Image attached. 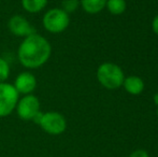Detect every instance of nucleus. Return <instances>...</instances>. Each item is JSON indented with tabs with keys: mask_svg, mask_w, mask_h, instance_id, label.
Wrapping results in <instances>:
<instances>
[{
	"mask_svg": "<svg viewBox=\"0 0 158 157\" xmlns=\"http://www.w3.org/2000/svg\"><path fill=\"white\" fill-rule=\"evenodd\" d=\"M9 30L16 37H26L35 34V29L27 19L22 15H14L8 23Z\"/></svg>",
	"mask_w": 158,
	"mask_h": 157,
	"instance_id": "obj_7",
	"label": "nucleus"
},
{
	"mask_svg": "<svg viewBox=\"0 0 158 157\" xmlns=\"http://www.w3.org/2000/svg\"><path fill=\"white\" fill-rule=\"evenodd\" d=\"M97 79L103 87L108 89H116L123 85L124 72L117 65L104 63L97 70Z\"/></svg>",
	"mask_w": 158,
	"mask_h": 157,
	"instance_id": "obj_2",
	"label": "nucleus"
},
{
	"mask_svg": "<svg viewBox=\"0 0 158 157\" xmlns=\"http://www.w3.org/2000/svg\"><path fill=\"white\" fill-rule=\"evenodd\" d=\"M16 113L23 121H33L40 112V101L35 95H25L23 98L17 101Z\"/></svg>",
	"mask_w": 158,
	"mask_h": 157,
	"instance_id": "obj_6",
	"label": "nucleus"
},
{
	"mask_svg": "<svg viewBox=\"0 0 158 157\" xmlns=\"http://www.w3.org/2000/svg\"><path fill=\"white\" fill-rule=\"evenodd\" d=\"M48 4V0H22V6L28 13H39Z\"/></svg>",
	"mask_w": 158,
	"mask_h": 157,
	"instance_id": "obj_11",
	"label": "nucleus"
},
{
	"mask_svg": "<svg viewBox=\"0 0 158 157\" xmlns=\"http://www.w3.org/2000/svg\"><path fill=\"white\" fill-rule=\"evenodd\" d=\"M123 85L125 89L131 95H139L142 93L144 88V83L141 78L135 76H130L124 79Z\"/></svg>",
	"mask_w": 158,
	"mask_h": 157,
	"instance_id": "obj_9",
	"label": "nucleus"
},
{
	"mask_svg": "<svg viewBox=\"0 0 158 157\" xmlns=\"http://www.w3.org/2000/svg\"><path fill=\"white\" fill-rule=\"evenodd\" d=\"M152 28H153V30H154L155 34L158 35V15H157V16H155V19H153Z\"/></svg>",
	"mask_w": 158,
	"mask_h": 157,
	"instance_id": "obj_16",
	"label": "nucleus"
},
{
	"mask_svg": "<svg viewBox=\"0 0 158 157\" xmlns=\"http://www.w3.org/2000/svg\"><path fill=\"white\" fill-rule=\"evenodd\" d=\"M81 4L85 12L96 14L106 6V0H81Z\"/></svg>",
	"mask_w": 158,
	"mask_h": 157,
	"instance_id": "obj_10",
	"label": "nucleus"
},
{
	"mask_svg": "<svg viewBox=\"0 0 158 157\" xmlns=\"http://www.w3.org/2000/svg\"><path fill=\"white\" fill-rule=\"evenodd\" d=\"M157 118H158V109H157Z\"/></svg>",
	"mask_w": 158,
	"mask_h": 157,
	"instance_id": "obj_18",
	"label": "nucleus"
},
{
	"mask_svg": "<svg viewBox=\"0 0 158 157\" xmlns=\"http://www.w3.org/2000/svg\"><path fill=\"white\" fill-rule=\"evenodd\" d=\"M19 93L13 84L0 83V118L10 115L16 108L19 101Z\"/></svg>",
	"mask_w": 158,
	"mask_h": 157,
	"instance_id": "obj_4",
	"label": "nucleus"
},
{
	"mask_svg": "<svg viewBox=\"0 0 158 157\" xmlns=\"http://www.w3.org/2000/svg\"><path fill=\"white\" fill-rule=\"evenodd\" d=\"M43 26L51 34H60L64 31L70 23L69 14L63 9H51L43 16Z\"/></svg>",
	"mask_w": 158,
	"mask_h": 157,
	"instance_id": "obj_3",
	"label": "nucleus"
},
{
	"mask_svg": "<svg viewBox=\"0 0 158 157\" xmlns=\"http://www.w3.org/2000/svg\"><path fill=\"white\" fill-rule=\"evenodd\" d=\"M154 102L158 105V94H156V95L154 96Z\"/></svg>",
	"mask_w": 158,
	"mask_h": 157,
	"instance_id": "obj_17",
	"label": "nucleus"
},
{
	"mask_svg": "<svg viewBox=\"0 0 158 157\" xmlns=\"http://www.w3.org/2000/svg\"><path fill=\"white\" fill-rule=\"evenodd\" d=\"M10 76V66L6 59L0 57V83H3Z\"/></svg>",
	"mask_w": 158,
	"mask_h": 157,
	"instance_id": "obj_13",
	"label": "nucleus"
},
{
	"mask_svg": "<svg viewBox=\"0 0 158 157\" xmlns=\"http://www.w3.org/2000/svg\"><path fill=\"white\" fill-rule=\"evenodd\" d=\"M79 3H80L79 0H64L63 8L61 9L69 14V13H72L77 10V6H79Z\"/></svg>",
	"mask_w": 158,
	"mask_h": 157,
	"instance_id": "obj_14",
	"label": "nucleus"
},
{
	"mask_svg": "<svg viewBox=\"0 0 158 157\" xmlns=\"http://www.w3.org/2000/svg\"><path fill=\"white\" fill-rule=\"evenodd\" d=\"M38 125L42 128L43 131L46 134L57 136L66 130L67 128V122L64 115H61L58 112H46L42 113L41 118H40Z\"/></svg>",
	"mask_w": 158,
	"mask_h": 157,
	"instance_id": "obj_5",
	"label": "nucleus"
},
{
	"mask_svg": "<svg viewBox=\"0 0 158 157\" xmlns=\"http://www.w3.org/2000/svg\"><path fill=\"white\" fill-rule=\"evenodd\" d=\"M15 89L19 94L22 95H29L37 87V80L31 72H22L15 79V82L13 84Z\"/></svg>",
	"mask_w": 158,
	"mask_h": 157,
	"instance_id": "obj_8",
	"label": "nucleus"
},
{
	"mask_svg": "<svg viewBox=\"0 0 158 157\" xmlns=\"http://www.w3.org/2000/svg\"><path fill=\"white\" fill-rule=\"evenodd\" d=\"M129 157H150L148 154V152L144 150H137V151L132 152Z\"/></svg>",
	"mask_w": 158,
	"mask_h": 157,
	"instance_id": "obj_15",
	"label": "nucleus"
},
{
	"mask_svg": "<svg viewBox=\"0 0 158 157\" xmlns=\"http://www.w3.org/2000/svg\"><path fill=\"white\" fill-rule=\"evenodd\" d=\"M52 53V46L44 37L33 34L24 38L19 46L17 57L22 65L28 69H35L43 66Z\"/></svg>",
	"mask_w": 158,
	"mask_h": 157,
	"instance_id": "obj_1",
	"label": "nucleus"
},
{
	"mask_svg": "<svg viewBox=\"0 0 158 157\" xmlns=\"http://www.w3.org/2000/svg\"><path fill=\"white\" fill-rule=\"evenodd\" d=\"M106 8L112 14H122L126 10L125 0H106Z\"/></svg>",
	"mask_w": 158,
	"mask_h": 157,
	"instance_id": "obj_12",
	"label": "nucleus"
}]
</instances>
